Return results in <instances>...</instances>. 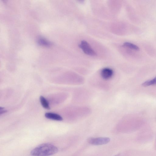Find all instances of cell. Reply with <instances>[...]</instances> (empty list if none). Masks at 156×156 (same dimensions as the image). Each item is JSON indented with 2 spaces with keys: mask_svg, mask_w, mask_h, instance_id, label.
<instances>
[{
  "mask_svg": "<svg viewBox=\"0 0 156 156\" xmlns=\"http://www.w3.org/2000/svg\"><path fill=\"white\" fill-rule=\"evenodd\" d=\"M110 139L107 137H100L96 138H91L89 139L88 142L94 145H101L106 144L110 141Z\"/></svg>",
  "mask_w": 156,
  "mask_h": 156,
  "instance_id": "obj_3",
  "label": "cell"
},
{
  "mask_svg": "<svg viewBox=\"0 0 156 156\" xmlns=\"http://www.w3.org/2000/svg\"><path fill=\"white\" fill-rule=\"evenodd\" d=\"M113 74V71L110 68H103L102 70L101 75L103 79L105 80H108L111 79Z\"/></svg>",
  "mask_w": 156,
  "mask_h": 156,
  "instance_id": "obj_4",
  "label": "cell"
},
{
  "mask_svg": "<svg viewBox=\"0 0 156 156\" xmlns=\"http://www.w3.org/2000/svg\"><path fill=\"white\" fill-rule=\"evenodd\" d=\"M58 148L52 144L49 143L43 144L32 150L31 154L33 156H50L56 153Z\"/></svg>",
  "mask_w": 156,
  "mask_h": 156,
  "instance_id": "obj_1",
  "label": "cell"
},
{
  "mask_svg": "<svg viewBox=\"0 0 156 156\" xmlns=\"http://www.w3.org/2000/svg\"><path fill=\"white\" fill-rule=\"evenodd\" d=\"M45 116L48 119L59 121L63 120V118L60 115L55 113H47L45 114Z\"/></svg>",
  "mask_w": 156,
  "mask_h": 156,
  "instance_id": "obj_5",
  "label": "cell"
},
{
  "mask_svg": "<svg viewBox=\"0 0 156 156\" xmlns=\"http://www.w3.org/2000/svg\"><path fill=\"white\" fill-rule=\"evenodd\" d=\"M83 52L86 54L90 56H95L96 53L93 50L90 44L85 41H82L79 45Z\"/></svg>",
  "mask_w": 156,
  "mask_h": 156,
  "instance_id": "obj_2",
  "label": "cell"
},
{
  "mask_svg": "<svg viewBox=\"0 0 156 156\" xmlns=\"http://www.w3.org/2000/svg\"><path fill=\"white\" fill-rule=\"evenodd\" d=\"M38 42L40 44L45 46H48L51 45L49 42L44 38H41L39 39Z\"/></svg>",
  "mask_w": 156,
  "mask_h": 156,
  "instance_id": "obj_9",
  "label": "cell"
},
{
  "mask_svg": "<svg viewBox=\"0 0 156 156\" xmlns=\"http://www.w3.org/2000/svg\"><path fill=\"white\" fill-rule=\"evenodd\" d=\"M123 46L136 51H139V48L137 46L129 42L124 43L123 44Z\"/></svg>",
  "mask_w": 156,
  "mask_h": 156,
  "instance_id": "obj_7",
  "label": "cell"
},
{
  "mask_svg": "<svg viewBox=\"0 0 156 156\" xmlns=\"http://www.w3.org/2000/svg\"><path fill=\"white\" fill-rule=\"evenodd\" d=\"M40 101L41 104L43 108L47 110H50V107L49 103L47 100L43 96L40 97Z\"/></svg>",
  "mask_w": 156,
  "mask_h": 156,
  "instance_id": "obj_6",
  "label": "cell"
},
{
  "mask_svg": "<svg viewBox=\"0 0 156 156\" xmlns=\"http://www.w3.org/2000/svg\"><path fill=\"white\" fill-rule=\"evenodd\" d=\"M156 84V77L152 80L146 81L142 84V86L144 87Z\"/></svg>",
  "mask_w": 156,
  "mask_h": 156,
  "instance_id": "obj_8",
  "label": "cell"
},
{
  "mask_svg": "<svg viewBox=\"0 0 156 156\" xmlns=\"http://www.w3.org/2000/svg\"><path fill=\"white\" fill-rule=\"evenodd\" d=\"M115 156H118V155H116Z\"/></svg>",
  "mask_w": 156,
  "mask_h": 156,
  "instance_id": "obj_10",
  "label": "cell"
}]
</instances>
